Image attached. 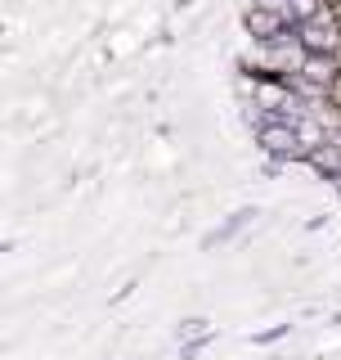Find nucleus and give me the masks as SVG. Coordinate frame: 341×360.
Returning <instances> with one entry per match:
<instances>
[{"instance_id": "7", "label": "nucleus", "mask_w": 341, "mask_h": 360, "mask_svg": "<svg viewBox=\"0 0 341 360\" xmlns=\"http://www.w3.org/2000/svg\"><path fill=\"white\" fill-rule=\"evenodd\" d=\"M256 9H274V14H288V0H256Z\"/></svg>"}, {"instance_id": "3", "label": "nucleus", "mask_w": 341, "mask_h": 360, "mask_svg": "<svg viewBox=\"0 0 341 360\" xmlns=\"http://www.w3.org/2000/svg\"><path fill=\"white\" fill-rule=\"evenodd\" d=\"M247 32L265 45H283V41H297L288 32V14H274V9H252L247 14Z\"/></svg>"}, {"instance_id": "1", "label": "nucleus", "mask_w": 341, "mask_h": 360, "mask_svg": "<svg viewBox=\"0 0 341 360\" xmlns=\"http://www.w3.org/2000/svg\"><path fill=\"white\" fill-rule=\"evenodd\" d=\"M256 140H260V149H265V153L288 158V162H292V158H305V153H310V149H305V140L297 135V127H292L288 117H265V122L256 127Z\"/></svg>"}, {"instance_id": "2", "label": "nucleus", "mask_w": 341, "mask_h": 360, "mask_svg": "<svg viewBox=\"0 0 341 360\" xmlns=\"http://www.w3.org/2000/svg\"><path fill=\"white\" fill-rule=\"evenodd\" d=\"M297 41L305 45V54H337V45H341V37H337V27H333V18H328V14L301 22Z\"/></svg>"}, {"instance_id": "6", "label": "nucleus", "mask_w": 341, "mask_h": 360, "mask_svg": "<svg viewBox=\"0 0 341 360\" xmlns=\"http://www.w3.org/2000/svg\"><path fill=\"white\" fill-rule=\"evenodd\" d=\"M319 14H323V0H288V22H297V27Z\"/></svg>"}, {"instance_id": "4", "label": "nucleus", "mask_w": 341, "mask_h": 360, "mask_svg": "<svg viewBox=\"0 0 341 360\" xmlns=\"http://www.w3.org/2000/svg\"><path fill=\"white\" fill-rule=\"evenodd\" d=\"M301 68H305V77H310V82H319V86H328L337 77V59H333V54H305Z\"/></svg>"}, {"instance_id": "5", "label": "nucleus", "mask_w": 341, "mask_h": 360, "mask_svg": "<svg viewBox=\"0 0 341 360\" xmlns=\"http://www.w3.org/2000/svg\"><path fill=\"white\" fill-rule=\"evenodd\" d=\"M288 122L297 127V135L305 140V149H310V153H319V144H323V127H319V122L301 117V112H288Z\"/></svg>"}]
</instances>
